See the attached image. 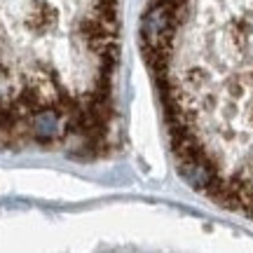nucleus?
<instances>
[{
	"label": "nucleus",
	"instance_id": "f257e3e1",
	"mask_svg": "<svg viewBox=\"0 0 253 253\" xmlns=\"http://www.w3.org/2000/svg\"><path fill=\"white\" fill-rule=\"evenodd\" d=\"M141 47L178 173L253 223V0H148Z\"/></svg>",
	"mask_w": 253,
	"mask_h": 253
},
{
	"label": "nucleus",
	"instance_id": "f03ea898",
	"mask_svg": "<svg viewBox=\"0 0 253 253\" xmlns=\"http://www.w3.org/2000/svg\"><path fill=\"white\" fill-rule=\"evenodd\" d=\"M120 49L118 0H0V141L106 155Z\"/></svg>",
	"mask_w": 253,
	"mask_h": 253
}]
</instances>
